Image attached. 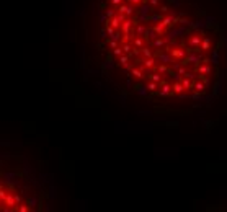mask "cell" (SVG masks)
<instances>
[{"label": "cell", "mask_w": 227, "mask_h": 212, "mask_svg": "<svg viewBox=\"0 0 227 212\" xmlns=\"http://www.w3.org/2000/svg\"><path fill=\"white\" fill-rule=\"evenodd\" d=\"M52 179L28 157L0 150V212H39L52 207Z\"/></svg>", "instance_id": "cell-1"}, {"label": "cell", "mask_w": 227, "mask_h": 212, "mask_svg": "<svg viewBox=\"0 0 227 212\" xmlns=\"http://www.w3.org/2000/svg\"><path fill=\"white\" fill-rule=\"evenodd\" d=\"M194 74L198 75V79H199V75H207V77H209V75L212 74L211 64L203 62V64H199V65H196V67H194Z\"/></svg>", "instance_id": "cell-2"}, {"label": "cell", "mask_w": 227, "mask_h": 212, "mask_svg": "<svg viewBox=\"0 0 227 212\" xmlns=\"http://www.w3.org/2000/svg\"><path fill=\"white\" fill-rule=\"evenodd\" d=\"M212 49V41L209 36H203V41H201V51H203L204 54H207L209 51Z\"/></svg>", "instance_id": "cell-3"}]
</instances>
